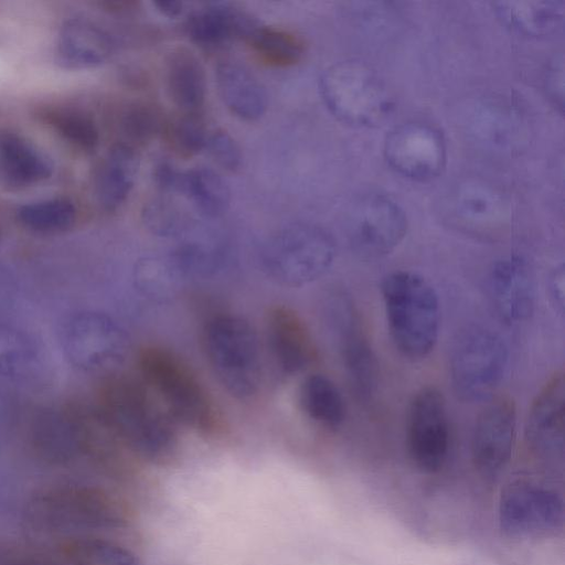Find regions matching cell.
Returning <instances> with one entry per match:
<instances>
[{"label":"cell","instance_id":"1","mask_svg":"<svg viewBox=\"0 0 565 565\" xmlns=\"http://www.w3.org/2000/svg\"><path fill=\"white\" fill-rule=\"evenodd\" d=\"M96 407L130 454L160 465L177 456V423L142 381L108 376Z\"/></svg>","mask_w":565,"mask_h":565},{"label":"cell","instance_id":"2","mask_svg":"<svg viewBox=\"0 0 565 565\" xmlns=\"http://www.w3.org/2000/svg\"><path fill=\"white\" fill-rule=\"evenodd\" d=\"M141 381L175 423L204 436H218L225 419L195 372L174 352L143 347L137 358Z\"/></svg>","mask_w":565,"mask_h":565},{"label":"cell","instance_id":"3","mask_svg":"<svg viewBox=\"0 0 565 565\" xmlns=\"http://www.w3.org/2000/svg\"><path fill=\"white\" fill-rule=\"evenodd\" d=\"M381 294L397 351L412 361L428 356L440 328L439 299L431 284L414 271L395 270L384 277Z\"/></svg>","mask_w":565,"mask_h":565},{"label":"cell","instance_id":"4","mask_svg":"<svg viewBox=\"0 0 565 565\" xmlns=\"http://www.w3.org/2000/svg\"><path fill=\"white\" fill-rule=\"evenodd\" d=\"M201 341L220 385L239 401L254 398L263 383V359L249 322L231 313L215 315L204 323Z\"/></svg>","mask_w":565,"mask_h":565},{"label":"cell","instance_id":"5","mask_svg":"<svg viewBox=\"0 0 565 565\" xmlns=\"http://www.w3.org/2000/svg\"><path fill=\"white\" fill-rule=\"evenodd\" d=\"M320 93L333 116L353 127H377L395 108V98L384 81L355 58L329 66L321 75Z\"/></svg>","mask_w":565,"mask_h":565},{"label":"cell","instance_id":"6","mask_svg":"<svg viewBox=\"0 0 565 565\" xmlns=\"http://www.w3.org/2000/svg\"><path fill=\"white\" fill-rule=\"evenodd\" d=\"M508 348L490 329L469 326L454 341L449 371L452 390L463 402L492 397L508 365Z\"/></svg>","mask_w":565,"mask_h":565},{"label":"cell","instance_id":"7","mask_svg":"<svg viewBox=\"0 0 565 565\" xmlns=\"http://www.w3.org/2000/svg\"><path fill=\"white\" fill-rule=\"evenodd\" d=\"M335 255L332 237L312 224H294L274 235L263 252L267 276L282 286L299 287L321 277Z\"/></svg>","mask_w":565,"mask_h":565},{"label":"cell","instance_id":"8","mask_svg":"<svg viewBox=\"0 0 565 565\" xmlns=\"http://www.w3.org/2000/svg\"><path fill=\"white\" fill-rule=\"evenodd\" d=\"M327 322L335 337L352 392L369 402L380 382V364L359 310L342 292L331 294L326 302Z\"/></svg>","mask_w":565,"mask_h":565},{"label":"cell","instance_id":"9","mask_svg":"<svg viewBox=\"0 0 565 565\" xmlns=\"http://www.w3.org/2000/svg\"><path fill=\"white\" fill-rule=\"evenodd\" d=\"M63 347L70 362L87 373H109L125 359L128 339L108 316L83 311L65 326Z\"/></svg>","mask_w":565,"mask_h":565},{"label":"cell","instance_id":"10","mask_svg":"<svg viewBox=\"0 0 565 565\" xmlns=\"http://www.w3.org/2000/svg\"><path fill=\"white\" fill-rule=\"evenodd\" d=\"M406 232V214L391 196L374 191L358 196L349 218V239L358 256L384 257L401 244Z\"/></svg>","mask_w":565,"mask_h":565},{"label":"cell","instance_id":"11","mask_svg":"<svg viewBox=\"0 0 565 565\" xmlns=\"http://www.w3.org/2000/svg\"><path fill=\"white\" fill-rule=\"evenodd\" d=\"M383 153L395 172L422 182L437 178L447 161L443 134L423 121H406L392 128L384 139Z\"/></svg>","mask_w":565,"mask_h":565},{"label":"cell","instance_id":"12","mask_svg":"<svg viewBox=\"0 0 565 565\" xmlns=\"http://www.w3.org/2000/svg\"><path fill=\"white\" fill-rule=\"evenodd\" d=\"M407 443L420 470L436 472L444 466L449 450V423L446 401L438 388L425 386L414 394L408 408Z\"/></svg>","mask_w":565,"mask_h":565},{"label":"cell","instance_id":"13","mask_svg":"<svg viewBox=\"0 0 565 565\" xmlns=\"http://www.w3.org/2000/svg\"><path fill=\"white\" fill-rule=\"evenodd\" d=\"M499 521L503 532L512 537L547 534L563 524V500L554 491L519 482L503 493Z\"/></svg>","mask_w":565,"mask_h":565},{"label":"cell","instance_id":"14","mask_svg":"<svg viewBox=\"0 0 565 565\" xmlns=\"http://www.w3.org/2000/svg\"><path fill=\"white\" fill-rule=\"evenodd\" d=\"M28 444L38 460L52 467H66L87 459L74 405L36 411L29 423Z\"/></svg>","mask_w":565,"mask_h":565},{"label":"cell","instance_id":"15","mask_svg":"<svg viewBox=\"0 0 565 565\" xmlns=\"http://www.w3.org/2000/svg\"><path fill=\"white\" fill-rule=\"evenodd\" d=\"M516 426V407L509 396L493 398L479 414L472 436V459L487 477L499 475L510 461Z\"/></svg>","mask_w":565,"mask_h":565},{"label":"cell","instance_id":"16","mask_svg":"<svg viewBox=\"0 0 565 565\" xmlns=\"http://www.w3.org/2000/svg\"><path fill=\"white\" fill-rule=\"evenodd\" d=\"M445 203L447 217L455 225L477 234L495 232L510 215V203L503 192L479 180L456 185Z\"/></svg>","mask_w":565,"mask_h":565},{"label":"cell","instance_id":"17","mask_svg":"<svg viewBox=\"0 0 565 565\" xmlns=\"http://www.w3.org/2000/svg\"><path fill=\"white\" fill-rule=\"evenodd\" d=\"M565 379L556 371L533 399L525 423V439L536 455L562 458L564 454Z\"/></svg>","mask_w":565,"mask_h":565},{"label":"cell","instance_id":"18","mask_svg":"<svg viewBox=\"0 0 565 565\" xmlns=\"http://www.w3.org/2000/svg\"><path fill=\"white\" fill-rule=\"evenodd\" d=\"M488 287L494 310L507 324L524 322L532 316L534 280L522 257L511 255L495 262L489 273Z\"/></svg>","mask_w":565,"mask_h":565},{"label":"cell","instance_id":"19","mask_svg":"<svg viewBox=\"0 0 565 565\" xmlns=\"http://www.w3.org/2000/svg\"><path fill=\"white\" fill-rule=\"evenodd\" d=\"M267 340L279 370L288 375L299 374L317 360V348L301 317L290 307L274 306L266 321Z\"/></svg>","mask_w":565,"mask_h":565},{"label":"cell","instance_id":"20","mask_svg":"<svg viewBox=\"0 0 565 565\" xmlns=\"http://www.w3.org/2000/svg\"><path fill=\"white\" fill-rule=\"evenodd\" d=\"M262 24L246 11L228 3H213L194 11L186 20L189 38L206 49L233 39L249 41Z\"/></svg>","mask_w":565,"mask_h":565},{"label":"cell","instance_id":"21","mask_svg":"<svg viewBox=\"0 0 565 565\" xmlns=\"http://www.w3.org/2000/svg\"><path fill=\"white\" fill-rule=\"evenodd\" d=\"M109 36L95 23L71 18L61 25L56 39V63L66 70H87L102 65L111 53Z\"/></svg>","mask_w":565,"mask_h":565},{"label":"cell","instance_id":"22","mask_svg":"<svg viewBox=\"0 0 565 565\" xmlns=\"http://www.w3.org/2000/svg\"><path fill=\"white\" fill-rule=\"evenodd\" d=\"M51 159L22 135L0 132V177L13 189H25L46 181L53 174Z\"/></svg>","mask_w":565,"mask_h":565},{"label":"cell","instance_id":"23","mask_svg":"<svg viewBox=\"0 0 565 565\" xmlns=\"http://www.w3.org/2000/svg\"><path fill=\"white\" fill-rule=\"evenodd\" d=\"M164 81L171 102L182 111H199L206 94L203 64L193 51L179 46L167 55Z\"/></svg>","mask_w":565,"mask_h":565},{"label":"cell","instance_id":"24","mask_svg":"<svg viewBox=\"0 0 565 565\" xmlns=\"http://www.w3.org/2000/svg\"><path fill=\"white\" fill-rule=\"evenodd\" d=\"M492 7L505 26L523 35L547 36L564 25L563 0H503Z\"/></svg>","mask_w":565,"mask_h":565},{"label":"cell","instance_id":"25","mask_svg":"<svg viewBox=\"0 0 565 565\" xmlns=\"http://www.w3.org/2000/svg\"><path fill=\"white\" fill-rule=\"evenodd\" d=\"M222 102L241 119H259L267 109V94L262 83L244 66L234 62L220 63L215 72Z\"/></svg>","mask_w":565,"mask_h":565},{"label":"cell","instance_id":"26","mask_svg":"<svg viewBox=\"0 0 565 565\" xmlns=\"http://www.w3.org/2000/svg\"><path fill=\"white\" fill-rule=\"evenodd\" d=\"M139 169L135 149L116 143L102 160L95 177L97 201L107 211L117 210L131 192Z\"/></svg>","mask_w":565,"mask_h":565},{"label":"cell","instance_id":"27","mask_svg":"<svg viewBox=\"0 0 565 565\" xmlns=\"http://www.w3.org/2000/svg\"><path fill=\"white\" fill-rule=\"evenodd\" d=\"M298 401L305 415L323 428L337 429L345 419L344 398L333 381L323 374H310L301 382Z\"/></svg>","mask_w":565,"mask_h":565},{"label":"cell","instance_id":"28","mask_svg":"<svg viewBox=\"0 0 565 565\" xmlns=\"http://www.w3.org/2000/svg\"><path fill=\"white\" fill-rule=\"evenodd\" d=\"M41 364L40 349L24 331L0 324V374L12 380H26Z\"/></svg>","mask_w":565,"mask_h":565},{"label":"cell","instance_id":"29","mask_svg":"<svg viewBox=\"0 0 565 565\" xmlns=\"http://www.w3.org/2000/svg\"><path fill=\"white\" fill-rule=\"evenodd\" d=\"M40 119L60 138L82 152H93L99 142V131L93 117L73 107H46Z\"/></svg>","mask_w":565,"mask_h":565},{"label":"cell","instance_id":"30","mask_svg":"<svg viewBox=\"0 0 565 565\" xmlns=\"http://www.w3.org/2000/svg\"><path fill=\"white\" fill-rule=\"evenodd\" d=\"M76 217L74 203L65 198L29 202L17 210V218L25 228L42 234L67 231Z\"/></svg>","mask_w":565,"mask_h":565},{"label":"cell","instance_id":"31","mask_svg":"<svg viewBox=\"0 0 565 565\" xmlns=\"http://www.w3.org/2000/svg\"><path fill=\"white\" fill-rule=\"evenodd\" d=\"M181 193L191 199L201 212L210 216L223 214L231 201L226 182L218 173L207 168L185 171Z\"/></svg>","mask_w":565,"mask_h":565},{"label":"cell","instance_id":"32","mask_svg":"<svg viewBox=\"0 0 565 565\" xmlns=\"http://www.w3.org/2000/svg\"><path fill=\"white\" fill-rule=\"evenodd\" d=\"M64 556L66 565H141L128 548L103 535L71 542Z\"/></svg>","mask_w":565,"mask_h":565},{"label":"cell","instance_id":"33","mask_svg":"<svg viewBox=\"0 0 565 565\" xmlns=\"http://www.w3.org/2000/svg\"><path fill=\"white\" fill-rule=\"evenodd\" d=\"M267 62L275 65H291L303 54L302 42L284 30L260 25L248 41Z\"/></svg>","mask_w":565,"mask_h":565},{"label":"cell","instance_id":"34","mask_svg":"<svg viewBox=\"0 0 565 565\" xmlns=\"http://www.w3.org/2000/svg\"><path fill=\"white\" fill-rule=\"evenodd\" d=\"M516 125L512 111L495 103H490L477 111L473 122L477 136L491 146L502 148L516 141L520 132Z\"/></svg>","mask_w":565,"mask_h":565},{"label":"cell","instance_id":"35","mask_svg":"<svg viewBox=\"0 0 565 565\" xmlns=\"http://www.w3.org/2000/svg\"><path fill=\"white\" fill-rule=\"evenodd\" d=\"M172 149L182 157H192L205 149L209 134L199 111L182 113L167 126Z\"/></svg>","mask_w":565,"mask_h":565},{"label":"cell","instance_id":"36","mask_svg":"<svg viewBox=\"0 0 565 565\" xmlns=\"http://www.w3.org/2000/svg\"><path fill=\"white\" fill-rule=\"evenodd\" d=\"M163 124L162 114L156 105L136 102L125 108L119 125L128 140L146 143L162 130Z\"/></svg>","mask_w":565,"mask_h":565},{"label":"cell","instance_id":"37","mask_svg":"<svg viewBox=\"0 0 565 565\" xmlns=\"http://www.w3.org/2000/svg\"><path fill=\"white\" fill-rule=\"evenodd\" d=\"M145 224L153 233L169 235L175 233L181 224L179 210L170 202L156 200L149 203L143 212Z\"/></svg>","mask_w":565,"mask_h":565},{"label":"cell","instance_id":"38","mask_svg":"<svg viewBox=\"0 0 565 565\" xmlns=\"http://www.w3.org/2000/svg\"><path fill=\"white\" fill-rule=\"evenodd\" d=\"M205 149L222 168L228 171H236L241 167V148L226 131L217 130L209 135Z\"/></svg>","mask_w":565,"mask_h":565},{"label":"cell","instance_id":"39","mask_svg":"<svg viewBox=\"0 0 565 565\" xmlns=\"http://www.w3.org/2000/svg\"><path fill=\"white\" fill-rule=\"evenodd\" d=\"M544 89L550 102L561 114L564 110V57L556 53L547 63L544 71Z\"/></svg>","mask_w":565,"mask_h":565},{"label":"cell","instance_id":"40","mask_svg":"<svg viewBox=\"0 0 565 565\" xmlns=\"http://www.w3.org/2000/svg\"><path fill=\"white\" fill-rule=\"evenodd\" d=\"M184 172L177 170L167 162L158 164L154 169V182L166 191L181 192Z\"/></svg>","mask_w":565,"mask_h":565},{"label":"cell","instance_id":"41","mask_svg":"<svg viewBox=\"0 0 565 565\" xmlns=\"http://www.w3.org/2000/svg\"><path fill=\"white\" fill-rule=\"evenodd\" d=\"M565 270L564 265H558L550 275L548 294L553 305L559 312L564 310L565 302Z\"/></svg>","mask_w":565,"mask_h":565},{"label":"cell","instance_id":"42","mask_svg":"<svg viewBox=\"0 0 565 565\" xmlns=\"http://www.w3.org/2000/svg\"><path fill=\"white\" fill-rule=\"evenodd\" d=\"M153 6L168 18H177L183 11V3L177 0H158L153 2Z\"/></svg>","mask_w":565,"mask_h":565}]
</instances>
